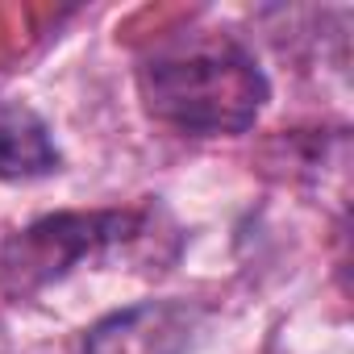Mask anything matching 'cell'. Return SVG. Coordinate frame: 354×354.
<instances>
[{"mask_svg":"<svg viewBox=\"0 0 354 354\" xmlns=\"http://www.w3.org/2000/svg\"><path fill=\"white\" fill-rule=\"evenodd\" d=\"M59 171L50 125L21 100L0 96V180H38Z\"/></svg>","mask_w":354,"mask_h":354,"instance_id":"cell-4","label":"cell"},{"mask_svg":"<svg viewBox=\"0 0 354 354\" xmlns=\"http://www.w3.org/2000/svg\"><path fill=\"white\" fill-rule=\"evenodd\" d=\"M146 109L201 138L246 133L271 88L259 59L225 30H180L142 59Z\"/></svg>","mask_w":354,"mask_h":354,"instance_id":"cell-1","label":"cell"},{"mask_svg":"<svg viewBox=\"0 0 354 354\" xmlns=\"http://www.w3.org/2000/svg\"><path fill=\"white\" fill-rule=\"evenodd\" d=\"M196 313L180 300H142L88 329L84 354H188Z\"/></svg>","mask_w":354,"mask_h":354,"instance_id":"cell-3","label":"cell"},{"mask_svg":"<svg viewBox=\"0 0 354 354\" xmlns=\"http://www.w3.org/2000/svg\"><path fill=\"white\" fill-rule=\"evenodd\" d=\"M129 230H133V217H121V213H59L17 234L5 246L0 267H5V275L17 288H34V283L59 279L84 254L104 250L109 242L125 238Z\"/></svg>","mask_w":354,"mask_h":354,"instance_id":"cell-2","label":"cell"}]
</instances>
